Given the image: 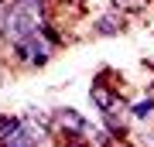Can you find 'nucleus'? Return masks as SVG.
Wrapping results in <instances>:
<instances>
[{
	"instance_id": "f257e3e1",
	"label": "nucleus",
	"mask_w": 154,
	"mask_h": 147,
	"mask_svg": "<svg viewBox=\"0 0 154 147\" xmlns=\"http://www.w3.org/2000/svg\"><path fill=\"white\" fill-rule=\"evenodd\" d=\"M41 27H45V0H11L0 14V31L11 44Z\"/></svg>"
},
{
	"instance_id": "f03ea898",
	"label": "nucleus",
	"mask_w": 154,
	"mask_h": 147,
	"mask_svg": "<svg viewBox=\"0 0 154 147\" xmlns=\"http://www.w3.org/2000/svg\"><path fill=\"white\" fill-rule=\"evenodd\" d=\"M14 51H17V58H21L24 65H45V62L51 58V44L45 38V27L28 34V38H21V41H14Z\"/></svg>"
},
{
	"instance_id": "7ed1b4c3",
	"label": "nucleus",
	"mask_w": 154,
	"mask_h": 147,
	"mask_svg": "<svg viewBox=\"0 0 154 147\" xmlns=\"http://www.w3.org/2000/svg\"><path fill=\"white\" fill-rule=\"evenodd\" d=\"M0 144L4 147H34L38 144V133H34V127H28V123H17L7 137H0Z\"/></svg>"
},
{
	"instance_id": "20e7f679",
	"label": "nucleus",
	"mask_w": 154,
	"mask_h": 147,
	"mask_svg": "<svg viewBox=\"0 0 154 147\" xmlns=\"http://www.w3.org/2000/svg\"><path fill=\"white\" fill-rule=\"evenodd\" d=\"M120 31H123V11H116V7L96 21V34H120Z\"/></svg>"
},
{
	"instance_id": "39448f33",
	"label": "nucleus",
	"mask_w": 154,
	"mask_h": 147,
	"mask_svg": "<svg viewBox=\"0 0 154 147\" xmlns=\"http://www.w3.org/2000/svg\"><path fill=\"white\" fill-rule=\"evenodd\" d=\"M89 96H93V103L99 106V113H110V109L116 106V96L110 93V89H103L99 82H93V89H89Z\"/></svg>"
},
{
	"instance_id": "423d86ee",
	"label": "nucleus",
	"mask_w": 154,
	"mask_h": 147,
	"mask_svg": "<svg viewBox=\"0 0 154 147\" xmlns=\"http://www.w3.org/2000/svg\"><path fill=\"white\" fill-rule=\"evenodd\" d=\"M130 113L137 116V120H151V116H154V99H151V96H147V99H137V103L130 106Z\"/></svg>"
},
{
	"instance_id": "0eeeda50",
	"label": "nucleus",
	"mask_w": 154,
	"mask_h": 147,
	"mask_svg": "<svg viewBox=\"0 0 154 147\" xmlns=\"http://www.w3.org/2000/svg\"><path fill=\"white\" fill-rule=\"evenodd\" d=\"M58 120H62V123H69L72 130H89V123H86L79 113H72V109H58Z\"/></svg>"
},
{
	"instance_id": "6e6552de",
	"label": "nucleus",
	"mask_w": 154,
	"mask_h": 147,
	"mask_svg": "<svg viewBox=\"0 0 154 147\" xmlns=\"http://www.w3.org/2000/svg\"><path fill=\"white\" fill-rule=\"evenodd\" d=\"M103 120H106V127H110V133H113V137H127V123H123V120H116L113 109H110V113H103Z\"/></svg>"
},
{
	"instance_id": "1a4fd4ad",
	"label": "nucleus",
	"mask_w": 154,
	"mask_h": 147,
	"mask_svg": "<svg viewBox=\"0 0 154 147\" xmlns=\"http://www.w3.org/2000/svg\"><path fill=\"white\" fill-rule=\"evenodd\" d=\"M144 4H147V0H113L116 11H140Z\"/></svg>"
},
{
	"instance_id": "9d476101",
	"label": "nucleus",
	"mask_w": 154,
	"mask_h": 147,
	"mask_svg": "<svg viewBox=\"0 0 154 147\" xmlns=\"http://www.w3.org/2000/svg\"><path fill=\"white\" fill-rule=\"evenodd\" d=\"M17 123H21V120H14V116H0V137H7Z\"/></svg>"
},
{
	"instance_id": "9b49d317",
	"label": "nucleus",
	"mask_w": 154,
	"mask_h": 147,
	"mask_svg": "<svg viewBox=\"0 0 154 147\" xmlns=\"http://www.w3.org/2000/svg\"><path fill=\"white\" fill-rule=\"evenodd\" d=\"M151 69H154V62H151Z\"/></svg>"
}]
</instances>
